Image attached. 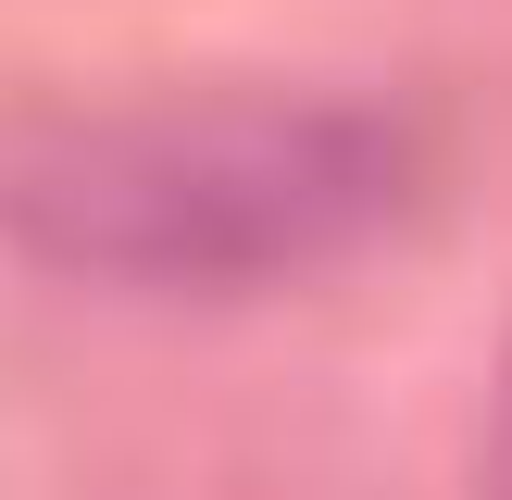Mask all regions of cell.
<instances>
[{"mask_svg": "<svg viewBox=\"0 0 512 500\" xmlns=\"http://www.w3.org/2000/svg\"><path fill=\"white\" fill-rule=\"evenodd\" d=\"M425 138L350 88L63 100L0 113V250L113 300H250L388 250Z\"/></svg>", "mask_w": 512, "mask_h": 500, "instance_id": "1", "label": "cell"}, {"mask_svg": "<svg viewBox=\"0 0 512 500\" xmlns=\"http://www.w3.org/2000/svg\"><path fill=\"white\" fill-rule=\"evenodd\" d=\"M488 475H512V363H500V438H488Z\"/></svg>", "mask_w": 512, "mask_h": 500, "instance_id": "2", "label": "cell"}]
</instances>
